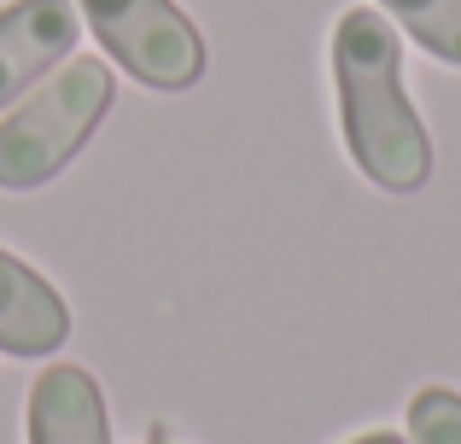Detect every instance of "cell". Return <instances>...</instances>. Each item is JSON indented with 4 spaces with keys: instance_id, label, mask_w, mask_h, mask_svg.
Listing matches in <instances>:
<instances>
[{
    "instance_id": "277c9868",
    "label": "cell",
    "mask_w": 461,
    "mask_h": 444,
    "mask_svg": "<svg viewBox=\"0 0 461 444\" xmlns=\"http://www.w3.org/2000/svg\"><path fill=\"white\" fill-rule=\"evenodd\" d=\"M77 35H82L77 0H12V6H0V112L23 88H35L59 59H70Z\"/></svg>"
},
{
    "instance_id": "ba28073f",
    "label": "cell",
    "mask_w": 461,
    "mask_h": 444,
    "mask_svg": "<svg viewBox=\"0 0 461 444\" xmlns=\"http://www.w3.org/2000/svg\"><path fill=\"white\" fill-rule=\"evenodd\" d=\"M409 444H461V392L420 386L409 398Z\"/></svg>"
},
{
    "instance_id": "52a82bcc",
    "label": "cell",
    "mask_w": 461,
    "mask_h": 444,
    "mask_svg": "<svg viewBox=\"0 0 461 444\" xmlns=\"http://www.w3.org/2000/svg\"><path fill=\"white\" fill-rule=\"evenodd\" d=\"M392 23H403L432 59L461 65V0H380Z\"/></svg>"
},
{
    "instance_id": "5b68a950",
    "label": "cell",
    "mask_w": 461,
    "mask_h": 444,
    "mask_svg": "<svg viewBox=\"0 0 461 444\" xmlns=\"http://www.w3.org/2000/svg\"><path fill=\"white\" fill-rule=\"evenodd\" d=\"M70 340V304L53 281L0 246V351L6 357H53Z\"/></svg>"
},
{
    "instance_id": "7a4b0ae2",
    "label": "cell",
    "mask_w": 461,
    "mask_h": 444,
    "mask_svg": "<svg viewBox=\"0 0 461 444\" xmlns=\"http://www.w3.org/2000/svg\"><path fill=\"white\" fill-rule=\"evenodd\" d=\"M105 112H112V70L100 59H70L65 70H53V82H41L18 112L0 117V187L30 194L53 182L88 147Z\"/></svg>"
},
{
    "instance_id": "9c48e42d",
    "label": "cell",
    "mask_w": 461,
    "mask_h": 444,
    "mask_svg": "<svg viewBox=\"0 0 461 444\" xmlns=\"http://www.w3.org/2000/svg\"><path fill=\"white\" fill-rule=\"evenodd\" d=\"M350 444H409L403 433H385V427H380V433H362V439H350Z\"/></svg>"
},
{
    "instance_id": "8992f818",
    "label": "cell",
    "mask_w": 461,
    "mask_h": 444,
    "mask_svg": "<svg viewBox=\"0 0 461 444\" xmlns=\"http://www.w3.org/2000/svg\"><path fill=\"white\" fill-rule=\"evenodd\" d=\"M30 444H112L100 380L77 363H53L30 386Z\"/></svg>"
},
{
    "instance_id": "6da1fadb",
    "label": "cell",
    "mask_w": 461,
    "mask_h": 444,
    "mask_svg": "<svg viewBox=\"0 0 461 444\" xmlns=\"http://www.w3.org/2000/svg\"><path fill=\"white\" fill-rule=\"evenodd\" d=\"M339 129L357 170L385 194H415L432 176V140L403 88V47L374 6H350L333 30Z\"/></svg>"
},
{
    "instance_id": "3957f363",
    "label": "cell",
    "mask_w": 461,
    "mask_h": 444,
    "mask_svg": "<svg viewBox=\"0 0 461 444\" xmlns=\"http://www.w3.org/2000/svg\"><path fill=\"white\" fill-rule=\"evenodd\" d=\"M100 47L147 88H193L204 77V41L176 0H77Z\"/></svg>"
}]
</instances>
